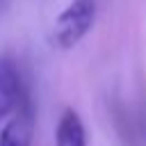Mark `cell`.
I'll list each match as a JSON object with an SVG mask.
<instances>
[{
  "label": "cell",
  "mask_w": 146,
  "mask_h": 146,
  "mask_svg": "<svg viewBox=\"0 0 146 146\" xmlns=\"http://www.w3.org/2000/svg\"><path fill=\"white\" fill-rule=\"evenodd\" d=\"M23 94H25V87L21 82L16 66L9 59H0V121L14 114Z\"/></svg>",
  "instance_id": "obj_3"
},
{
  "label": "cell",
  "mask_w": 146,
  "mask_h": 146,
  "mask_svg": "<svg viewBox=\"0 0 146 146\" xmlns=\"http://www.w3.org/2000/svg\"><path fill=\"white\" fill-rule=\"evenodd\" d=\"M55 144L57 146H87V132L82 125V119L75 110H64L57 130H55Z\"/></svg>",
  "instance_id": "obj_4"
},
{
  "label": "cell",
  "mask_w": 146,
  "mask_h": 146,
  "mask_svg": "<svg viewBox=\"0 0 146 146\" xmlns=\"http://www.w3.org/2000/svg\"><path fill=\"white\" fill-rule=\"evenodd\" d=\"M34 135V103L25 89L14 116L5 123L0 132V146H30Z\"/></svg>",
  "instance_id": "obj_2"
},
{
  "label": "cell",
  "mask_w": 146,
  "mask_h": 146,
  "mask_svg": "<svg viewBox=\"0 0 146 146\" xmlns=\"http://www.w3.org/2000/svg\"><path fill=\"white\" fill-rule=\"evenodd\" d=\"M96 23V0H71L55 18L50 41L59 50L78 46Z\"/></svg>",
  "instance_id": "obj_1"
}]
</instances>
